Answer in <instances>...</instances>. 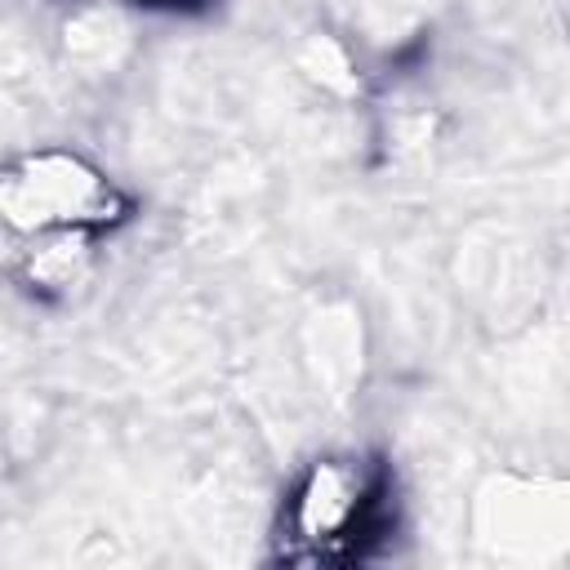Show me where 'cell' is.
<instances>
[{
    "label": "cell",
    "instance_id": "6da1fadb",
    "mask_svg": "<svg viewBox=\"0 0 570 570\" xmlns=\"http://www.w3.org/2000/svg\"><path fill=\"white\" fill-rule=\"evenodd\" d=\"M396 534V485L387 463L330 454L298 472L281 508V561H370Z\"/></svg>",
    "mask_w": 570,
    "mask_h": 570
},
{
    "label": "cell",
    "instance_id": "7a4b0ae2",
    "mask_svg": "<svg viewBox=\"0 0 570 570\" xmlns=\"http://www.w3.org/2000/svg\"><path fill=\"white\" fill-rule=\"evenodd\" d=\"M134 214V200L85 156L40 147L0 165V232L18 245L49 236H111Z\"/></svg>",
    "mask_w": 570,
    "mask_h": 570
},
{
    "label": "cell",
    "instance_id": "3957f363",
    "mask_svg": "<svg viewBox=\"0 0 570 570\" xmlns=\"http://www.w3.org/2000/svg\"><path fill=\"white\" fill-rule=\"evenodd\" d=\"M134 4H147V9H200L205 0H134Z\"/></svg>",
    "mask_w": 570,
    "mask_h": 570
}]
</instances>
